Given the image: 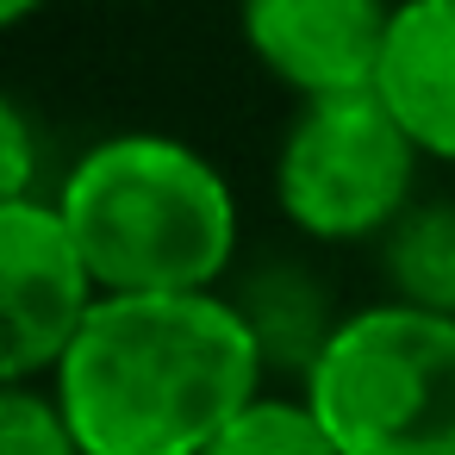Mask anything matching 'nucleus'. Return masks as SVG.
<instances>
[{"label":"nucleus","instance_id":"obj_1","mask_svg":"<svg viewBox=\"0 0 455 455\" xmlns=\"http://www.w3.org/2000/svg\"><path fill=\"white\" fill-rule=\"evenodd\" d=\"M262 331L212 287L100 293L51 374L88 455H200L262 393Z\"/></svg>","mask_w":455,"mask_h":455},{"label":"nucleus","instance_id":"obj_2","mask_svg":"<svg viewBox=\"0 0 455 455\" xmlns=\"http://www.w3.org/2000/svg\"><path fill=\"white\" fill-rule=\"evenodd\" d=\"M100 293L212 287L237 256L231 181L181 138L125 132L94 144L57 194Z\"/></svg>","mask_w":455,"mask_h":455},{"label":"nucleus","instance_id":"obj_3","mask_svg":"<svg viewBox=\"0 0 455 455\" xmlns=\"http://www.w3.org/2000/svg\"><path fill=\"white\" fill-rule=\"evenodd\" d=\"M306 405L343 455H455V312H349L306 362Z\"/></svg>","mask_w":455,"mask_h":455},{"label":"nucleus","instance_id":"obj_4","mask_svg":"<svg viewBox=\"0 0 455 455\" xmlns=\"http://www.w3.org/2000/svg\"><path fill=\"white\" fill-rule=\"evenodd\" d=\"M418 156L424 150L374 88L318 94L275 156V200L318 243L380 237L411 206Z\"/></svg>","mask_w":455,"mask_h":455},{"label":"nucleus","instance_id":"obj_5","mask_svg":"<svg viewBox=\"0 0 455 455\" xmlns=\"http://www.w3.org/2000/svg\"><path fill=\"white\" fill-rule=\"evenodd\" d=\"M100 299V281L63 219V206H44L32 194L0 200V374L7 380H51L69 355L76 331L88 324Z\"/></svg>","mask_w":455,"mask_h":455},{"label":"nucleus","instance_id":"obj_6","mask_svg":"<svg viewBox=\"0 0 455 455\" xmlns=\"http://www.w3.org/2000/svg\"><path fill=\"white\" fill-rule=\"evenodd\" d=\"M387 32V0H243V38L256 63L299 100L374 88Z\"/></svg>","mask_w":455,"mask_h":455},{"label":"nucleus","instance_id":"obj_7","mask_svg":"<svg viewBox=\"0 0 455 455\" xmlns=\"http://www.w3.org/2000/svg\"><path fill=\"white\" fill-rule=\"evenodd\" d=\"M374 94L436 163H455V0H399Z\"/></svg>","mask_w":455,"mask_h":455},{"label":"nucleus","instance_id":"obj_8","mask_svg":"<svg viewBox=\"0 0 455 455\" xmlns=\"http://www.w3.org/2000/svg\"><path fill=\"white\" fill-rule=\"evenodd\" d=\"M380 237L387 281L399 287V299L455 312V206H405Z\"/></svg>","mask_w":455,"mask_h":455},{"label":"nucleus","instance_id":"obj_9","mask_svg":"<svg viewBox=\"0 0 455 455\" xmlns=\"http://www.w3.org/2000/svg\"><path fill=\"white\" fill-rule=\"evenodd\" d=\"M200 455H343L306 399H250Z\"/></svg>","mask_w":455,"mask_h":455},{"label":"nucleus","instance_id":"obj_10","mask_svg":"<svg viewBox=\"0 0 455 455\" xmlns=\"http://www.w3.org/2000/svg\"><path fill=\"white\" fill-rule=\"evenodd\" d=\"M0 455H88L57 393H38V380H7L0 393Z\"/></svg>","mask_w":455,"mask_h":455},{"label":"nucleus","instance_id":"obj_11","mask_svg":"<svg viewBox=\"0 0 455 455\" xmlns=\"http://www.w3.org/2000/svg\"><path fill=\"white\" fill-rule=\"evenodd\" d=\"M0 138H7V156H0V200L32 194V138H26V113L20 107L0 113Z\"/></svg>","mask_w":455,"mask_h":455},{"label":"nucleus","instance_id":"obj_12","mask_svg":"<svg viewBox=\"0 0 455 455\" xmlns=\"http://www.w3.org/2000/svg\"><path fill=\"white\" fill-rule=\"evenodd\" d=\"M38 7H44V0H0V20H7V26H26Z\"/></svg>","mask_w":455,"mask_h":455}]
</instances>
